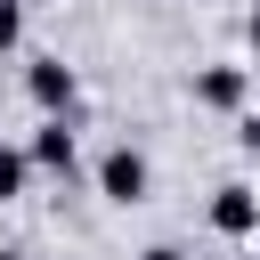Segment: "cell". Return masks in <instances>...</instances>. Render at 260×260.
<instances>
[{
	"label": "cell",
	"instance_id": "52a82bcc",
	"mask_svg": "<svg viewBox=\"0 0 260 260\" xmlns=\"http://www.w3.org/2000/svg\"><path fill=\"white\" fill-rule=\"evenodd\" d=\"M24 41V0H0V49Z\"/></svg>",
	"mask_w": 260,
	"mask_h": 260
},
{
	"label": "cell",
	"instance_id": "6da1fadb",
	"mask_svg": "<svg viewBox=\"0 0 260 260\" xmlns=\"http://www.w3.org/2000/svg\"><path fill=\"white\" fill-rule=\"evenodd\" d=\"M146 187H154V171H146L138 146H106L98 154V195L106 203H146Z\"/></svg>",
	"mask_w": 260,
	"mask_h": 260
},
{
	"label": "cell",
	"instance_id": "ba28073f",
	"mask_svg": "<svg viewBox=\"0 0 260 260\" xmlns=\"http://www.w3.org/2000/svg\"><path fill=\"white\" fill-rule=\"evenodd\" d=\"M138 260H179V252H171V244H154V252H138Z\"/></svg>",
	"mask_w": 260,
	"mask_h": 260
},
{
	"label": "cell",
	"instance_id": "3957f363",
	"mask_svg": "<svg viewBox=\"0 0 260 260\" xmlns=\"http://www.w3.org/2000/svg\"><path fill=\"white\" fill-rule=\"evenodd\" d=\"M41 171H57V179H73V162H81V146H73V122L65 114H49L41 130H32V146H24Z\"/></svg>",
	"mask_w": 260,
	"mask_h": 260
},
{
	"label": "cell",
	"instance_id": "7a4b0ae2",
	"mask_svg": "<svg viewBox=\"0 0 260 260\" xmlns=\"http://www.w3.org/2000/svg\"><path fill=\"white\" fill-rule=\"evenodd\" d=\"M24 89H32L41 114H73V98H81V81H73L65 57H32V65H24Z\"/></svg>",
	"mask_w": 260,
	"mask_h": 260
},
{
	"label": "cell",
	"instance_id": "5b68a950",
	"mask_svg": "<svg viewBox=\"0 0 260 260\" xmlns=\"http://www.w3.org/2000/svg\"><path fill=\"white\" fill-rule=\"evenodd\" d=\"M211 228L219 236H260V195L252 187H219L211 195Z\"/></svg>",
	"mask_w": 260,
	"mask_h": 260
},
{
	"label": "cell",
	"instance_id": "30bf717a",
	"mask_svg": "<svg viewBox=\"0 0 260 260\" xmlns=\"http://www.w3.org/2000/svg\"><path fill=\"white\" fill-rule=\"evenodd\" d=\"M0 260H24V252H0Z\"/></svg>",
	"mask_w": 260,
	"mask_h": 260
},
{
	"label": "cell",
	"instance_id": "8992f818",
	"mask_svg": "<svg viewBox=\"0 0 260 260\" xmlns=\"http://www.w3.org/2000/svg\"><path fill=\"white\" fill-rule=\"evenodd\" d=\"M24 179H32V154H24V146H0V203L24 195Z\"/></svg>",
	"mask_w": 260,
	"mask_h": 260
},
{
	"label": "cell",
	"instance_id": "277c9868",
	"mask_svg": "<svg viewBox=\"0 0 260 260\" xmlns=\"http://www.w3.org/2000/svg\"><path fill=\"white\" fill-rule=\"evenodd\" d=\"M244 89H252L244 65H203V73H195V106H211V114H236Z\"/></svg>",
	"mask_w": 260,
	"mask_h": 260
},
{
	"label": "cell",
	"instance_id": "9c48e42d",
	"mask_svg": "<svg viewBox=\"0 0 260 260\" xmlns=\"http://www.w3.org/2000/svg\"><path fill=\"white\" fill-rule=\"evenodd\" d=\"M244 32H252V57H260V8H252V24H244Z\"/></svg>",
	"mask_w": 260,
	"mask_h": 260
}]
</instances>
